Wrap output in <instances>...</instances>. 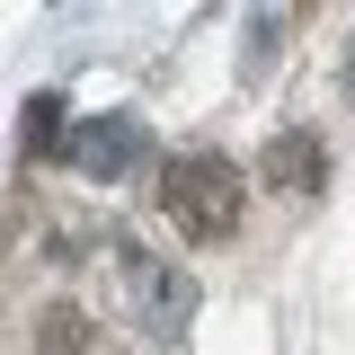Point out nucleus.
<instances>
[{"label": "nucleus", "instance_id": "2", "mask_svg": "<svg viewBox=\"0 0 355 355\" xmlns=\"http://www.w3.org/2000/svg\"><path fill=\"white\" fill-rule=\"evenodd\" d=\"M116 275H125L133 320H142V329H160V338H169V329H187V320H196V284H187V275H178L160 249H142V240H116Z\"/></svg>", "mask_w": 355, "mask_h": 355}, {"label": "nucleus", "instance_id": "3", "mask_svg": "<svg viewBox=\"0 0 355 355\" xmlns=\"http://www.w3.org/2000/svg\"><path fill=\"white\" fill-rule=\"evenodd\" d=\"M258 178L275 187V196H311L320 178H329V151H320V133H275L258 151Z\"/></svg>", "mask_w": 355, "mask_h": 355}, {"label": "nucleus", "instance_id": "5", "mask_svg": "<svg viewBox=\"0 0 355 355\" xmlns=\"http://www.w3.org/2000/svg\"><path fill=\"white\" fill-rule=\"evenodd\" d=\"M18 133H27V151H53V142H62V98H36Z\"/></svg>", "mask_w": 355, "mask_h": 355}, {"label": "nucleus", "instance_id": "1", "mask_svg": "<svg viewBox=\"0 0 355 355\" xmlns=\"http://www.w3.org/2000/svg\"><path fill=\"white\" fill-rule=\"evenodd\" d=\"M160 214L178 222V240H231L240 214H249V178L214 151H187V160L160 169Z\"/></svg>", "mask_w": 355, "mask_h": 355}, {"label": "nucleus", "instance_id": "4", "mask_svg": "<svg viewBox=\"0 0 355 355\" xmlns=\"http://www.w3.org/2000/svg\"><path fill=\"white\" fill-rule=\"evenodd\" d=\"M71 160H80V169H98V178L133 169V160H142V125H133V116H107V125H80V142H71Z\"/></svg>", "mask_w": 355, "mask_h": 355}]
</instances>
